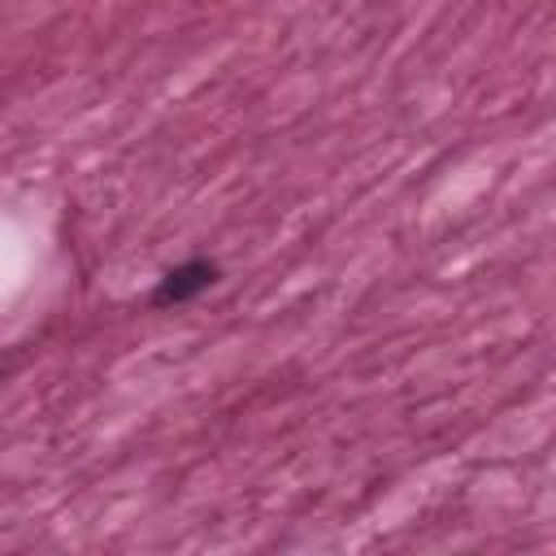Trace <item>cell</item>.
Returning <instances> with one entry per match:
<instances>
[{
	"label": "cell",
	"mask_w": 556,
	"mask_h": 556,
	"mask_svg": "<svg viewBox=\"0 0 556 556\" xmlns=\"http://www.w3.org/2000/svg\"><path fill=\"white\" fill-rule=\"evenodd\" d=\"M213 278H217V265H208V261H187V265H178V269H169V274L161 278L152 304H178V300H191V295L204 291Z\"/></svg>",
	"instance_id": "6da1fadb"
}]
</instances>
